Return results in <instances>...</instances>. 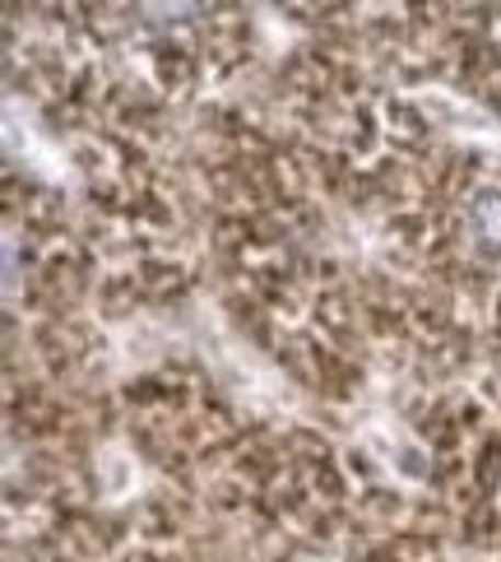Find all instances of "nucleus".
<instances>
[{
    "mask_svg": "<svg viewBox=\"0 0 501 562\" xmlns=\"http://www.w3.org/2000/svg\"><path fill=\"white\" fill-rule=\"evenodd\" d=\"M469 233H474V247L483 256H501V191H483L469 210Z\"/></svg>",
    "mask_w": 501,
    "mask_h": 562,
    "instance_id": "nucleus-1",
    "label": "nucleus"
}]
</instances>
